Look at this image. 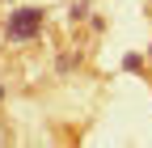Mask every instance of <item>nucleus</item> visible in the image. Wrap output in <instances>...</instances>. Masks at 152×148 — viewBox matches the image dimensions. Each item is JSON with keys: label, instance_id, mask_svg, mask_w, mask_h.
Returning <instances> with one entry per match:
<instances>
[{"label": "nucleus", "instance_id": "f257e3e1", "mask_svg": "<svg viewBox=\"0 0 152 148\" xmlns=\"http://www.w3.org/2000/svg\"><path fill=\"white\" fill-rule=\"evenodd\" d=\"M42 21H47L42 9L21 4V9L9 13V21H4V38H9V42H34L38 34H42Z\"/></svg>", "mask_w": 152, "mask_h": 148}]
</instances>
